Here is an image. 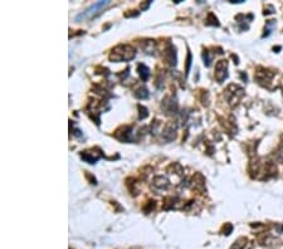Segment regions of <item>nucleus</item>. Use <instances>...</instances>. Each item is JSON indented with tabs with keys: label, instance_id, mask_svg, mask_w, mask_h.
Segmentation results:
<instances>
[{
	"label": "nucleus",
	"instance_id": "obj_1",
	"mask_svg": "<svg viewBox=\"0 0 283 249\" xmlns=\"http://www.w3.org/2000/svg\"><path fill=\"white\" fill-rule=\"evenodd\" d=\"M108 4V1H98V3H96V4H93L92 6H89L88 9L86 11H83L82 14H79V15L77 17V20H81V19H86V18H91L92 15H94L97 11L96 10H98V9H101V8H103L105 5H107Z\"/></svg>",
	"mask_w": 283,
	"mask_h": 249
},
{
	"label": "nucleus",
	"instance_id": "obj_2",
	"mask_svg": "<svg viewBox=\"0 0 283 249\" xmlns=\"http://www.w3.org/2000/svg\"><path fill=\"white\" fill-rule=\"evenodd\" d=\"M226 67H228V64H226L225 60H219V63L216 64L215 77L219 82H223L226 78V76H228V73H226Z\"/></svg>",
	"mask_w": 283,
	"mask_h": 249
},
{
	"label": "nucleus",
	"instance_id": "obj_3",
	"mask_svg": "<svg viewBox=\"0 0 283 249\" xmlns=\"http://www.w3.org/2000/svg\"><path fill=\"white\" fill-rule=\"evenodd\" d=\"M242 240H243V239H242ZM242 240H240V242H242ZM239 242H237V244H235V248L233 247L232 249H242L243 248V245H244V243H240V244H238Z\"/></svg>",
	"mask_w": 283,
	"mask_h": 249
}]
</instances>
